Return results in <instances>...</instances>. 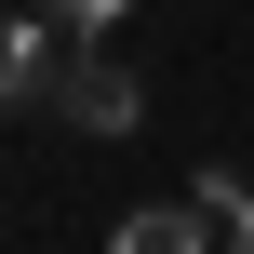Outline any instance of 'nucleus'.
Here are the masks:
<instances>
[{"instance_id":"7ed1b4c3","label":"nucleus","mask_w":254,"mask_h":254,"mask_svg":"<svg viewBox=\"0 0 254 254\" xmlns=\"http://www.w3.org/2000/svg\"><path fill=\"white\" fill-rule=\"evenodd\" d=\"M54 40H67L54 13H13V27H0V107H27V94H54V67H67Z\"/></svg>"},{"instance_id":"20e7f679","label":"nucleus","mask_w":254,"mask_h":254,"mask_svg":"<svg viewBox=\"0 0 254 254\" xmlns=\"http://www.w3.org/2000/svg\"><path fill=\"white\" fill-rule=\"evenodd\" d=\"M40 13H54V27H67V40H94V27H121V13H134V0H40Z\"/></svg>"},{"instance_id":"f257e3e1","label":"nucleus","mask_w":254,"mask_h":254,"mask_svg":"<svg viewBox=\"0 0 254 254\" xmlns=\"http://www.w3.org/2000/svg\"><path fill=\"white\" fill-rule=\"evenodd\" d=\"M54 107H67L80 134H134V121H147V80H134L121 54H94V40H80V54L54 67Z\"/></svg>"},{"instance_id":"f03ea898","label":"nucleus","mask_w":254,"mask_h":254,"mask_svg":"<svg viewBox=\"0 0 254 254\" xmlns=\"http://www.w3.org/2000/svg\"><path fill=\"white\" fill-rule=\"evenodd\" d=\"M214 241H228V214H214L201 188H188V201H147V214L107 228V254H214Z\"/></svg>"},{"instance_id":"39448f33","label":"nucleus","mask_w":254,"mask_h":254,"mask_svg":"<svg viewBox=\"0 0 254 254\" xmlns=\"http://www.w3.org/2000/svg\"><path fill=\"white\" fill-rule=\"evenodd\" d=\"M228 254H254V201H241V214H228Z\"/></svg>"}]
</instances>
